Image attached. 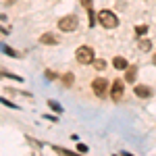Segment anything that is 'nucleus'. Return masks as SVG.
Wrapping results in <instances>:
<instances>
[{
    "label": "nucleus",
    "instance_id": "obj_8",
    "mask_svg": "<svg viewBox=\"0 0 156 156\" xmlns=\"http://www.w3.org/2000/svg\"><path fill=\"white\" fill-rule=\"evenodd\" d=\"M40 42H42V44H48V46L58 44V40H56V36H54V34H44V36L40 37Z\"/></svg>",
    "mask_w": 156,
    "mask_h": 156
},
{
    "label": "nucleus",
    "instance_id": "obj_11",
    "mask_svg": "<svg viewBox=\"0 0 156 156\" xmlns=\"http://www.w3.org/2000/svg\"><path fill=\"white\" fill-rule=\"evenodd\" d=\"M94 67H96L98 71H102V69L106 67V62H104V60H102V58H96V60H94Z\"/></svg>",
    "mask_w": 156,
    "mask_h": 156
},
{
    "label": "nucleus",
    "instance_id": "obj_19",
    "mask_svg": "<svg viewBox=\"0 0 156 156\" xmlns=\"http://www.w3.org/2000/svg\"><path fill=\"white\" fill-rule=\"evenodd\" d=\"M125 156H131V154H125Z\"/></svg>",
    "mask_w": 156,
    "mask_h": 156
},
{
    "label": "nucleus",
    "instance_id": "obj_2",
    "mask_svg": "<svg viewBox=\"0 0 156 156\" xmlns=\"http://www.w3.org/2000/svg\"><path fill=\"white\" fill-rule=\"evenodd\" d=\"M79 27V19L75 15H69V17H62L58 21V29L60 31H75Z\"/></svg>",
    "mask_w": 156,
    "mask_h": 156
},
{
    "label": "nucleus",
    "instance_id": "obj_14",
    "mask_svg": "<svg viewBox=\"0 0 156 156\" xmlns=\"http://www.w3.org/2000/svg\"><path fill=\"white\" fill-rule=\"evenodd\" d=\"M135 31L142 36V34H146V31H148V27H146V25H137V27H135Z\"/></svg>",
    "mask_w": 156,
    "mask_h": 156
},
{
    "label": "nucleus",
    "instance_id": "obj_18",
    "mask_svg": "<svg viewBox=\"0 0 156 156\" xmlns=\"http://www.w3.org/2000/svg\"><path fill=\"white\" fill-rule=\"evenodd\" d=\"M152 60H154V65H156V54H154V58H152Z\"/></svg>",
    "mask_w": 156,
    "mask_h": 156
},
{
    "label": "nucleus",
    "instance_id": "obj_7",
    "mask_svg": "<svg viewBox=\"0 0 156 156\" xmlns=\"http://www.w3.org/2000/svg\"><path fill=\"white\" fill-rule=\"evenodd\" d=\"M135 75H137V67H127L125 69V81L127 83H133L135 81Z\"/></svg>",
    "mask_w": 156,
    "mask_h": 156
},
{
    "label": "nucleus",
    "instance_id": "obj_1",
    "mask_svg": "<svg viewBox=\"0 0 156 156\" xmlns=\"http://www.w3.org/2000/svg\"><path fill=\"white\" fill-rule=\"evenodd\" d=\"M98 21H100L102 27H106V29H115V27L119 25V19H117V15H115L112 11H100Z\"/></svg>",
    "mask_w": 156,
    "mask_h": 156
},
{
    "label": "nucleus",
    "instance_id": "obj_10",
    "mask_svg": "<svg viewBox=\"0 0 156 156\" xmlns=\"http://www.w3.org/2000/svg\"><path fill=\"white\" fill-rule=\"evenodd\" d=\"M137 46H140L142 52H148V50L152 48V42H150V40H140V44H137Z\"/></svg>",
    "mask_w": 156,
    "mask_h": 156
},
{
    "label": "nucleus",
    "instance_id": "obj_5",
    "mask_svg": "<svg viewBox=\"0 0 156 156\" xmlns=\"http://www.w3.org/2000/svg\"><path fill=\"white\" fill-rule=\"evenodd\" d=\"M110 96L115 98V100H121V96H123V81H121V79H117V81L112 83V87H110Z\"/></svg>",
    "mask_w": 156,
    "mask_h": 156
},
{
    "label": "nucleus",
    "instance_id": "obj_3",
    "mask_svg": "<svg viewBox=\"0 0 156 156\" xmlns=\"http://www.w3.org/2000/svg\"><path fill=\"white\" fill-rule=\"evenodd\" d=\"M75 56H77V60L81 62V65H90V62H94V50L90 48V46H81V48H77V52H75Z\"/></svg>",
    "mask_w": 156,
    "mask_h": 156
},
{
    "label": "nucleus",
    "instance_id": "obj_4",
    "mask_svg": "<svg viewBox=\"0 0 156 156\" xmlns=\"http://www.w3.org/2000/svg\"><path fill=\"white\" fill-rule=\"evenodd\" d=\"M92 87H94V94H96L98 98H104L108 94V81L104 77H96L94 83H92Z\"/></svg>",
    "mask_w": 156,
    "mask_h": 156
},
{
    "label": "nucleus",
    "instance_id": "obj_16",
    "mask_svg": "<svg viewBox=\"0 0 156 156\" xmlns=\"http://www.w3.org/2000/svg\"><path fill=\"white\" fill-rule=\"evenodd\" d=\"M94 21H96V17H94V12H92V9H90V25H94Z\"/></svg>",
    "mask_w": 156,
    "mask_h": 156
},
{
    "label": "nucleus",
    "instance_id": "obj_12",
    "mask_svg": "<svg viewBox=\"0 0 156 156\" xmlns=\"http://www.w3.org/2000/svg\"><path fill=\"white\" fill-rule=\"evenodd\" d=\"M48 106L52 108L54 112H62V106H60V104H56V102H52V100H50V102H48Z\"/></svg>",
    "mask_w": 156,
    "mask_h": 156
},
{
    "label": "nucleus",
    "instance_id": "obj_15",
    "mask_svg": "<svg viewBox=\"0 0 156 156\" xmlns=\"http://www.w3.org/2000/svg\"><path fill=\"white\" fill-rule=\"evenodd\" d=\"M81 6L90 11V9H92V0H81Z\"/></svg>",
    "mask_w": 156,
    "mask_h": 156
},
{
    "label": "nucleus",
    "instance_id": "obj_9",
    "mask_svg": "<svg viewBox=\"0 0 156 156\" xmlns=\"http://www.w3.org/2000/svg\"><path fill=\"white\" fill-rule=\"evenodd\" d=\"M112 65H115V69H119V71H125L129 65H127V60L123 58V56H115L112 58Z\"/></svg>",
    "mask_w": 156,
    "mask_h": 156
},
{
    "label": "nucleus",
    "instance_id": "obj_17",
    "mask_svg": "<svg viewBox=\"0 0 156 156\" xmlns=\"http://www.w3.org/2000/svg\"><path fill=\"white\" fill-rule=\"evenodd\" d=\"M77 148H79V152H85V150H87V146H85V144H77Z\"/></svg>",
    "mask_w": 156,
    "mask_h": 156
},
{
    "label": "nucleus",
    "instance_id": "obj_13",
    "mask_svg": "<svg viewBox=\"0 0 156 156\" xmlns=\"http://www.w3.org/2000/svg\"><path fill=\"white\" fill-rule=\"evenodd\" d=\"M54 150H56L58 154H62V156H75L73 152H67V150H62V148H54Z\"/></svg>",
    "mask_w": 156,
    "mask_h": 156
},
{
    "label": "nucleus",
    "instance_id": "obj_6",
    "mask_svg": "<svg viewBox=\"0 0 156 156\" xmlns=\"http://www.w3.org/2000/svg\"><path fill=\"white\" fill-rule=\"evenodd\" d=\"M135 96L137 98H150L152 96V90H150L148 85H137V87H135Z\"/></svg>",
    "mask_w": 156,
    "mask_h": 156
}]
</instances>
